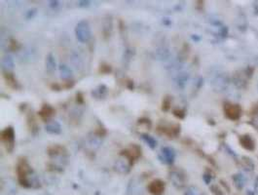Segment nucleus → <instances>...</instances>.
Masks as SVG:
<instances>
[{
    "label": "nucleus",
    "instance_id": "1",
    "mask_svg": "<svg viewBox=\"0 0 258 195\" xmlns=\"http://www.w3.org/2000/svg\"><path fill=\"white\" fill-rule=\"evenodd\" d=\"M16 170H17L18 180H19V182L21 183V185H23L25 188L30 187L31 183L28 179V175L29 174V172H32V171L28 160H26L24 157H22L19 159Z\"/></svg>",
    "mask_w": 258,
    "mask_h": 195
},
{
    "label": "nucleus",
    "instance_id": "2",
    "mask_svg": "<svg viewBox=\"0 0 258 195\" xmlns=\"http://www.w3.org/2000/svg\"><path fill=\"white\" fill-rule=\"evenodd\" d=\"M75 34L78 41L81 43H85L91 38V28L86 20H82L77 24L75 28Z\"/></svg>",
    "mask_w": 258,
    "mask_h": 195
},
{
    "label": "nucleus",
    "instance_id": "3",
    "mask_svg": "<svg viewBox=\"0 0 258 195\" xmlns=\"http://www.w3.org/2000/svg\"><path fill=\"white\" fill-rule=\"evenodd\" d=\"M120 155L124 156L127 158V160L129 162V166H132L133 163L137 161V159H138L141 155V148L137 145L132 144L128 148L123 149L120 152Z\"/></svg>",
    "mask_w": 258,
    "mask_h": 195
},
{
    "label": "nucleus",
    "instance_id": "4",
    "mask_svg": "<svg viewBox=\"0 0 258 195\" xmlns=\"http://www.w3.org/2000/svg\"><path fill=\"white\" fill-rule=\"evenodd\" d=\"M156 131L158 134L165 135L168 138H175L180 134V125L179 124H172V125L159 124Z\"/></svg>",
    "mask_w": 258,
    "mask_h": 195
},
{
    "label": "nucleus",
    "instance_id": "5",
    "mask_svg": "<svg viewBox=\"0 0 258 195\" xmlns=\"http://www.w3.org/2000/svg\"><path fill=\"white\" fill-rule=\"evenodd\" d=\"M1 140L4 144L6 149L9 152H11L14 148L15 143V131L13 127L9 126L1 132Z\"/></svg>",
    "mask_w": 258,
    "mask_h": 195
},
{
    "label": "nucleus",
    "instance_id": "6",
    "mask_svg": "<svg viewBox=\"0 0 258 195\" xmlns=\"http://www.w3.org/2000/svg\"><path fill=\"white\" fill-rule=\"evenodd\" d=\"M224 113L225 116L230 119V120H238L241 117L242 109L238 104H233V103H225L224 105Z\"/></svg>",
    "mask_w": 258,
    "mask_h": 195
},
{
    "label": "nucleus",
    "instance_id": "7",
    "mask_svg": "<svg viewBox=\"0 0 258 195\" xmlns=\"http://www.w3.org/2000/svg\"><path fill=\"white\" fill-rule=\"evenodd\" d=\"M147 189L152 195H163L166 189V184L164 181L156 179L148 184Z\"/></svg>",
    "mask_w": 258,
    "mask_h": 195
},
{
    "label": "nucleus",
    "instance_id": "8",
    "mask_svg": "<svg viewBox=\"0 0 258 195\" xmlns=\"http://www.w3.org/2000/svg\"><path fill=\"white\" fill-rule=\"evenodd\" d=\"M170 178L173 184L177 188H182L185 185V174L181 170H173Z\"/></svg>",
    "mask_w": 258,
    "mask_h": 195
},
{
    "label": "nucleus",
    "instance_id": "9",
    "mask_svg": "<svg viewBox=\"0 0 258 195\" xmlns=\"http://www.w3.org/2000/svg\"><path fill=\"white\" fill-rule=\"evenodd\" d=\"M55 113H56L55 108H53V106H51L50 104H47V103L43 104L41 109L38 111V115L40 116V118L46 123H48L49 121L52 120V117L55 116Z\"/></svg>",
    "mask_w": 258,
    "mask_h": 195
},
{
    "label": "nucleus",
    "instance_id": "10",
    "mask_svg": "<svg viewBox=\"0 0 258 195\" xmlns=\"http://www.w3.org/2000/svg\"><path fill=\"white\" fill-rule=\"evenodd\" d=\"M159 158L161 159V161H163L164 163L171 165L174 161L175 152H174V150L172 147L165 146V147L162 148V157L159 156Z\"/></svg>",
    "mask_w": 258,
    "mask_h": 195
},
{
    "label": "nucleus",
    "instance_id": "11",
    "mask_svg": "<svg viewBox=\"0 0 258 195\" xmlns=\"http://www.w3.org/2000/svg\"><path fill=\"white\" fill-rule=\"evenodd\" d=\"M45 130H46V132L48 133V134H51V135H59L60 132H61V127H60V124L58 121L51 120V121H49L46 124Z\"/></svg>",
    "mask_w": 258,
    "mask_h": 195
},
{
    "label": "nucleus",
    "instance_id": "12",
    "mask_svg": "<svg viewBox=\"0 0 258 195\" xmlns=\"http://www.w3.org/2000/svg\"><path fill=\"white\" fill-rule=\"evenodd\" d=\"M3 77L5 79V81H6V84L9 86V87H11L12 89H19L20 88V85L19 83H18L17 81V79L15 78L14 74L12 72H9V71H4L3 72Z\"/></svg>",
    "mask_w": 258,
    "mask_h": 195
},
{
    "label": "nucleus",
    "instance_id": "13",
    "mask_svg": "<svg viewBox=\"0 0 258 195\" xmlns=\"http://www.w3.org/2000/svg\"><path fill=\"white\" fill-rule=\"evenodd\" d=\"M48 154L51 157H56L59 155H63L65 154L66 150L64 146H61L59 145H50L47 149Z\"/></svg>",
    "mask_w": 258,
    "mask_h": 195
},
{
    "label": "nucleus",
    "instance_id": "14",
    "mask_svg": "<svg viewBox=\"0 0 258 195\" xmlns=\"http://www.w3.org/2000/svg\"><path fill=\"white\" fill-rule=\"evenodd\" d=\"M108 94V89L105 85H100L97 86L95 89L92 92V95L95 97V99H104L106 95Z\"/></svg>",
    "mask_w": 258,
    "mask_h": 195
},
{
    "label": "nucleus",
    "instance_id": "15",
    "mask_svg": "<svg viewBox=\"0 0 258 195\" xmlns=\"http://www.w3.org/2000/svg\"><path fill=\"white\" fill-rule=\"evenodd\" d=\"M57 68V64H56V61H55V58L53 56V54H48L47 58H46V69H47V72L49 74H52L55 72V70Z\"/></svg>",
    "mask_w": 258,
    "mask_h": 195
},
{
    "label": "nucleus",
    "instance_id": "16",
    "mask_svg": "<svg viewBox=\"0 0 258 195\" xmlns=\"http://www.w3.org/2000/svg\"><path fill=\"white\" fill-rule=\"evenodd\" d=\"M240 143H241V145L243 147H245L247 150H253L255 147L254 141L253 140L250 138V136H243L240 139Z\"/></svg>",
    "mask_w": 258,
    "mask_h": 195
},
{
    "label": "nucleus",
    "instance_id": "17",
    "mask_svg": "<svg viewBox=\"0 0 258 195\" xmlns=\"http://www.w3.org/2000/svg\"><path fill=\"white\" fill-rule=\"evenodd\" d=\"M59 70H60V77L63 80H64V81L70 80L71 77H72V71H71V69L67 66L61 65L59 66Z\"/></svg>",
    "mask_w": 258,
    "mask_h": 195
},
{
    "label": "nucleus",
    "instance_id": "18",
    "mask_svg": "<svg viewBox=\"0 0 258 195\" xmlns=\"http://www.w3.org/2000/svg\"><path fill=\"white\" fill-rule=\"evenodd\" d=\"M141 139L143 140L146 145L151 148V149H154L156 146H157V140L153 138V137H151L150 135L148 134H141Z\"/></svg>",
    "mask_w": 258,
    "mask_h": 195
},
{
    "label": "nucleus",
    "instance_id": "19",
    "mask_svg": "<svg viewBox=\"0 0 258 195\" xmlns=\"http://www.w3.org/2000/svg\"><path fill=\"white\" fill-rule=\"evenodd\" d=\"M28 127H29V129H30V131H31V133H32L33 135L36 132H38V125H37V123L35 122V119H34L33 115H30V116L28 117Z\"/></svg>",
    "mask_w": 258,
    "mask_h": 195
},
{
    "label": "nucleus",
    "instance_id": "20",
    "mask_svg": "<svg viewBox=\"0 0 258 195\" xmlns=\"http://www.w3.org/2000/svg\"><path fill=\"white\" fill-rule=\"evenodd\" d=\"M161 108L164 112H168V110H170V108H171V97L166 96L164 97V100L162 102Z\"/></svg>",
    "mask_w": 258,
    "mask_h": 195
},
{
    "label": "nucleus",
    "instance_id": "21",
    "mask_svg": "<svg viewBox=\"0 0 258 195\" xmlns=\"http://www.w3.org/2000/svg\"><path fill=\"white\" fill-rule=\"evenodd\" d=\"M99 71L101 73V74H108L112 71V67L107 65V64H105V63H102L101 66H100V68H99Z\"/></svg>",
    "mask_w": 258,
    "mask_h": 195
},
{
    "label": "nucleus",
    "instance_id": "22",
    "mask_svg": "<svg viewBox=\"0 0 258 195\" xmlns=\"http://www.w3.org/2000/svg\"><path fill=\"white\" fill-rule=\"evenodd\" d=\"M173 116H175L177 119H184L185 118V110L182 109V108H174L173 110Z\"/></svg>",
    "mask_w": 258,
    "mask_h": 195
},
{
    "label": "nucleus",
    "instance_id": "23",
    "mask_svg": "<svg viewBox=\"0 0 258 195\" xmlns=\"http://www.w3.org/2000/svg\"><path fill=\"white\" fill-rule=\"evenodd\" d=\"M10 43H9V48H10L11 51H17V50H19L21 45H20V43L18 42L16 39L14 38H11L10 41H9Z\"/></svg>",
    "mask_w": 258,
    "mask_h": 195
},
{
    "label": "nucleus",
    "instance_id": "24",
    "mask_svg": "<svg viewBox=\"0 0 258 195\" xmlns=\"http://www.w3.org/2000/svg\"><path fill=\"white\" fill-rule=\"evenodd\" d=\"M138 125H144L147 129H150L152 124H151V121L148 118H140L138 120Z\"/></svg>",
    "mask_w": 258,
    "mask_h": 195
},
{
    "label": "nucleus",
    "instance_id": "25",
    "mask_svg": "<svg viewBox=\"0 0 258 195\" xmlns=\"http://www.w3.org/2000/svg\"><path fill=\"white\" fill-rule=\"evenodd\" d=\"M3 64H5V66H7L8 67H13L14 66V61H13V60L10 56H6L3 59Z\"/></svg>",
    "mask_w": 258,
    "mask_h": 195
},
{
    "label": "nucleus",
    "instance_id": "26",
    "mask_svg": "<svg viewBox=\"0 0 258 195\" xmlns=\"http://www.w3.org/2000/svg\"><path fill=\"white\" fill-rule=\"evenodd\" d=\"M95 134L97 137H104L106 135V130H105L104 127H99V128H96Z\"/></svg>",
    "mask_w": 258,
    "mask_h": 195
},
{
    "label": "nucleus",
    "instance_id": "27",
    "mask_svg": "<svg viewBox=\"0 0 258 195\" xmlns=\"http://www.w3.org/2000/svg\"><path fill=\"white\" fill-rule=\"evenodd\" d=\"M210 190L213 195H224V193L222 192V190L217 187V185H212L210 187Z\"/></svg>",
    "mask_w": 258,
    "mask_h": 195
},
{
    "label": "nucleus",
    "instance_id": "28",
    "mask_svg": "<svg viewBox=\"0 0 258 195\" xmlns=\"http://www.w3.org/2000/svg\"><path fill=\"white\" fill-rule=\"evenodd\" d=\"M75 85V81L74 80H66L64 81V89H71L73 86Z\"/></svg>",
    "mask_w": 258,
    "mask_h": 195
},
{
    "label": "nucleus",
    "instance_id": "29",
    "mask_svg": "<svg viewBox=\"0 0 258 195\" xmlns=\"http://www.w3.org/2000/svg\"><path fill=\"white\" fill-rule=\"evenodd\" d=\"M76 103L78 104H83L84 103V96H83L82 93L78 92L76 94Z\"/></svg>",
    "mask_w": 258,
    "mask_h": 195
},
{
    "label": "nucleus",
    "instance_id": "30",
    "mask_svg": "<svg viewBox=\"0 0 258 195\" xmlns=\"http://www.w3.org/2000/svg\"><path fill=\"white\" fill-rule=\"evenodd\" d=\"M51 88H52V90H54V91H60L61 90V86L58 83H53L51 85Z\"/></svg>",
    "mask_w": 258,
    "mask_h": 195
},
{
    "label": "nucleus",
    "instance_id": "31",
    "mask_svg": "<svg viewBox=\"0 0 258 195\" xmlns=\"http://www.w3.org/2000/svg\"><path fill=\"white\" fill-rule=\"evenodd\" d=\"M184 195H198V194H197V192L195 191V189L193 187H190L185 191Z\"/></svg>",
    "mask_w": 258,
    "mask_h": 195
},
{
    "label": "nucleus",
    "instance_id": "32",
    "mask_svg": "<svg viewBox=\"0 0 258 195\" xmlns=\"http://www.w3.org/2000/svg\"><path fill=\"white\" fill-rule=\"evenodd\" d=\"M127 88L129 90H133V88H135V84H133V81L132 80H128L127 82Z\"/></svg>",
    "mask_w": 258,
    "mask_h": 195
},
{
    "label": "nucleus",
    "instance_id": "33",
    "mask_svg": "<svg viewBox=\"0 0 258 195\" xmlns=\"http://www.w3.org/2000/svg\"><path fill=\"white\" fill-rule=\"evenodd\" d=\"M49 3H50L51 8H53V9H56V8H58L59 6V1H50Z\"/></svg>",
    "mask_w": 258,
    "mask_h": 195
},
{
    "label": "nucleus",
    "instance_id": "34",
    "mask_svg": "<svg viewBox=\"0 0 258 195\" xmlns=\"http://www.w3.org/2000/svg\"><path fill=\"white\" fill-rule=\"evenodd\" d=\"M90 1H79V6L80 7H88L90 6Z\"/></svg>",
    "mask_w": 258,
    "mask_h": 195
},
{
    "label": "nucleus",
    "instance_id": "35",
    "mask_svg": "<svg viewBox=\"0 0 258 195\" xmlns=\"http://www.w3.org/2000/svg\"><path fill=\"white\" fill-rule=\"evenodd\" d=\"M204 182H206V183L209 184V183L210 182V181H211V178H210L209 175H207V174H206V175L204 176Z\"/></svg>",
    "mask_w": 258,
    "mask_h": 195
}]
</instances>
